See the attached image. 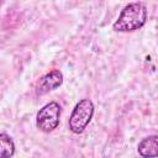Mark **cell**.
Returning a JSON list of instances; mask_svg holds the SVG:
<instances>
[{
	"instance_id": "obj_2",
	"label": "cell",
	"mask_w": 158,
	"mask_h": 158,
	"mask_svg": "<svg viewBox=\"0 0 158 158\" xmlns=\"http://www.w3.org/2000/svg\"><path fill=\"white\" fill-rule=\"evenodd\" d=\"M94 115V104L89 99L80 100L69 117V130L73 133H81L85 127L89 125L91 117Z\"/></svg>"
},
{
	"instance_id": "obj_5",
	"label": "cell",
	"mask_w": 158,
	"mask_h": 158,
	"mask_svg": "<svg viewBox=\"0 0 158 158\" xmlns=\"http://www.w3.org/2000/svg\"><path fill=\"white\" fill-rule=\"evenodd\" d=\"M138 153L143 158H156L158 156V137L157 135L143 138L137 147Z\"/></svg>"
},
{
	"instance_id": "obj_4",
	"label": "cell",
	"mask_w": 158,
	"mask_h": 158,
	"mask_svg": "<svg viewBox=\"0 0 158 158\" xmlns=\"http://www.w3.org/2000/svg\"><path fill=\"white\" fill-rule=\"evenodd\" d=\"M62 83H63V74L58 69H53L49 73L44 74L40 79V81L36 86V94L44 95V94L49 93L51 90H54L58 86H60Z\"/></svg>"
},
{
	"instance_id": "obj_1",
	"label": "cell",
	"mask_w": 158,
	"mask_h": 158,
	"mask_svg": "<svg viewBox=\"0 0 158 158\" xmlns=\"http://www.w3.org/2000/svg\"><path fill=\"white\" fill-rule=\"evenodd\" d=\"M147 20V9L142 2H131L123 7L118 19L114 23L117 32H132L141 28Z\"/></svg>"
},
{
	"instance_id": "obj_6",
	"label": "cell",
	"mask_w": 158,
	"mask_h": 158,
	"mask_svg": "<svg viewBox=\"0 0 158 158\" xmlns=\"http://www.w3.org/2000/svg\"><path fill=\"white\" fill-rule=\"evenodd\" d=\"M15 153V143L6 133H0V158H11Z\"/></svg>"
},
{
	"instance_id": "obj_3",
	"label": "cell",
	"mask_w": 158,
	"mask_h": 158,
	"mask_svg": "<svg viewBox=\"0 0 158 158\" xmlns=\"http://www.w3.org/2000/svg\"><path fill=\"white\" fill-rule=\"evenodd\" d=\"M60 106L58 102L52 101L46 104L36 116V125L42 132H51L59 125Z\"/></svg>"
}]
</instances>
